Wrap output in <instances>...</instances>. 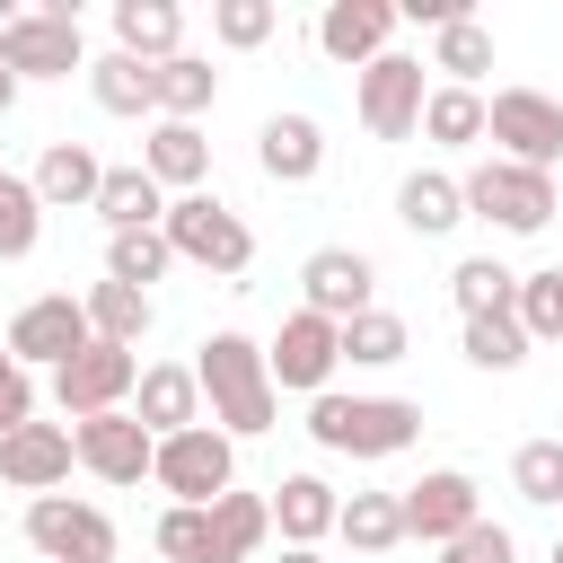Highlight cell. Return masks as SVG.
Returning <instances> with one entry per match:
<instances>
[{
  "label": "cell",
  "instance_id": "cell-38",
  "mask_svg": "<svg viewBox=\"0 0 563 563\" xmlns=\"http://www.w3.org/2000/svg\"><path fill=\"white\" fill-rule=\"evenodd\" d=\"M466 361L475 369H519L528 361V325L501 308V317H466Z\"/></svg>",
  "mask_w": 563,
  "mask_h": 563
},
{
  "label": "cell",
  "instance_id": "cell-22",
  "mask_svg": "<svg viewBox=\"0 0 563 563\" xmlns=\"http://www.w3.org/2000/svg\"><path fill=\"white\" fill-rule=\"evenodd\" d=\"M141 176L167 194H202V176H211V141L194 132V123H150V141H141Z\"/></svg>",
  "mask_w": 563,
  "mask_h": 563
},
{
  "label": "cell",
  "instance_id": "cell-18",
  "mask_svg": "<svg viewBox=\"0 0 563 563\" xmlns=\"http://www.w3.org/2000/svg\"><path fill=\"white\" fill-rule=\"evenodd\" d=\"M70 466H79V457H70V422H18V431L0 440V484H9V493H53Z\"/></svg>",
  "mask_w": 563,
  "mask_h": 563
},
{
  "label": "cell",
  "instance_id": "cell-16",
  "mask_svg": "<svg viewBox=\"0 0 563 563\" xmlns=\"http://www.w3.org/2000/svg\"><path fill=\"white\" fill-rule=\"evenodd\" d=\"M387 35H396V0H325L317 9V53L325 62H378L387 53Z\"/></svg>",
  "mask_w": 563,
  "mask_h": 563
},
{
  "label": "cell",
  "instance_id": "cell-43",
  "mask_svg": "<svg viewBox=\"0 0 563 563\" xmlns=\"http://www.w3.org/2000/svg\"><path fill=\"white\" fill-rule=\"evenodd\" d=\"M18 422H35V378L9 361V343H0V440L18 431Z\"/></svg>",
  "mask_w": 563,
  "mask_h": 563
},
{
  "label": "cell",
  "instance_id": "cell-29",
  "mask_svg": "<svg viewBox=\"0 0 563 563\" xmlns=\"http://www.w3.org/2000/svg\"><path fill=\"white\" fill-rule=\"evenodd\" d=\"M79 308H88V334H97V343H123V352H132V343L150 334V290H132V282H88Z\"/></svg>",
  "mask_w": 563,
  "mask_h": 563
},
{
  "label": "cell",
  "instance_id": "cell-11",
  "mask_svg": "<svg viewBox=\"0 0 563 563\" xmlns=\"http://www.w3.org/2000/svg\"><path fill=\"white\" fill-rule=\"evenodd\" d=\"M396 510H405V537L449 545V537H466V528L484 519V493H475V475H466V466H431L422 484H405V493H396Z\"/></svg>",
  "mask_w": 563,
  "mask_h": 563
},
{
  "label": "cell",
  "instance_id": "cell-27",
  "mask_svg": "<svg viewBox=\"0 0 563 563\" xmlns=\"http://www.w3.org/2000/svg\"><path fill=\"white\" fill-rule=\"evenodd\" d=\"M422 70H440V88H475L484 70H493V26L466 9V18H449L440 26V44H431V62Z\"/></svg>",
  "mask_w": 563,
  "mask_h": 563
},
{
  "label": "cell",
  "instance_id": "cell-37",
  "mask_svg": "<svg viewBox=\"0 0 563 563\" xmlns=\"http://www.w3.org/2000/svg\"><path fill=\"white\" fill-rule=\"evenodd\" d=\"M510 317L528 325V343H563V264L519 273V308H510Z\"/></svg>",
  "mask_w": 563,
  "mask_h": 563
},
{
  "label": "cell",
  "instance_id": "cell-14",
  "mask_svg": "<svg viewBox=\"0 0 563 563\" xmlns=\"http://www.w3.org/2000/svg\"><path fill=\"white\" fill-rule=\"evenodd\" d=\"M70 457H79L97 484H141L150 457H158V440H150L132 413H88V422H70Z\"/></svg>",
  "mask_w": 563,
  "mask_h": 563
},
{
  "label": "cell",
  "instance_id": "cell-28",
  "mask_svg": "<svg viewBox=\"0 0 563 563\" xmlns=\"http://www.w3.org/2000/svg\"><path fill=\"white\" fill-rule=\"evenodd\" d=\"M211 97H220V70H211V62H194V53H176V62H158V70H150V106H158V123H194Z\"/></svg>",
  "mask_w": 563,
  "mask_h": 563
},
{
  "label": "cell",
  "instance_id": "cell-46",
  "mask_svg": "<svg viewBox=\"0 0 563 563\" xmlns=\"http://www.w3.org/2000/svg\"><path fill=\"white\" fill-rule=\"evenodd\" d=\"M545 563H563V537H554V554H545Z\"/></svg>",
  "mask_w": 563,
  "mask_h": 563
},
{
  "label": "cell",
  "instance_id": "cell-33",
  "mask_svg": "<svg viewBox=\"0 0 563 563\" xmlns=\"http://www.w3.org/2000/svg\"><path fill=\"white\" fill-rule=\"evenodd\" d=\"M422 132H431L440 150L484 141V88H431V97H422Z\"/></svg>",
  "mask_w": 563,
  "mask_h": 563
},
{
  "label": "cell",
  "instance_id": "cell-30",
  "mask_svg": "<svg viewBox=\"0 0 563 563\" xmlns=\"http://www.w3.org/2000/svg\"><path fill=\"white\" fill-rule=\"evenodd\" d=\"M334 537H343L352 554H387V545H405V510H396V493H352V501L334 510Z\"/></svg>",
  "mask_w": 563,
  "mask_h": 563
},
{
  "label": "cell",
  "instance_id": "cell-15",
  "mask_svg": "<svg viewBox=\"0 0 563 563\" xmlns=\"http://www.w3.org/2000/svg\"><path fill=\"white\" fill-rule=\"evenodd\" d=\"M422 62L413 53H378L369 70H361V123L378 132V141H405L413 123H422Z\"/></svg>",
  "mask_w": 563,
  "mask_h": 563
},
{
  "label": "cell",
  "instance_id": "cell-19",
  "mask_svg": "<svg viewBox=\"0 0 563 563\" xmlns=\"http://www.w3.org/2000/svg\"><path fill=\"white\" fill-rule=\"evenodd\" d=\"M255 167H264L273 185H317V167H325V132H317V114H264V132H255Z\"/></svg>",
  "mask_w": 563,
  "mask_h": 563
},
{
  "label": "cell",
  "instance_id": "cell-31",
  "mask_svg": "<svg viewBox=\"0 0 563 563\" xmlns=\"http://www.w3.org/2000/svg\"><path fill=\"white\" fill-rule=\"evenodd\" d=\"M449 299H457V317H501V308H519V273L493 255H466L449 273Z\"/></svg>",
  "mask_w": 563,
  "mask_h": 563
},
{
  "label": "cell",
  "instance_id": "cell-26",
  "mask_svg": "<svg viewBox=\"0 0 563 563\" xmlns=\"http://www.w3.org/2000/svg\"><path fill=\"white\" fill-rule=\"evenodd\" d=\"M396 220H405L413 238H449V229L466 220V194H457V176H440V167L405 176V185H396Z\"/></svg>",
  "mask_w": 563,
  "mask_h": 563
},
{
  "label": "cell",
  "instance_id": "cell-12",
  "mask_svg": "<svg viewBox=\"0 0 563 563\" xmlns=\"http://www.w3.org/2000/svg\"><path fill=\"white\" fill-rule=\"evenodd\" d=\"M299 290H308V317L352 325V317L369 308V290H378V264H369L361 246H317V255L299 264Z\"/></svg>",
  "mask_w": 563,
  "mask_h": 563
},
{
  "label": "cell",
  "instance_id": "cell-45",
  "mask_svg": "<svg viewBox=\"0 0 563 563\" xmlns=\"http://www.w3.org/2000/svg\"><path fill=\"white\" fill-rule=\"evenodd\" d=\"M9 106H18V79H9V70H0V114H9Z\"/></svg>",
  "mask_w": 563,
  "mask_h": 563
},
{
  "label": "cell",
  "instance_id": "cell-7",
  "mask_svg": "<svg viewBox=\"0 0 563 563\" xmlns=\"http://www.w3.org/2000/svg\"><path fill=\"white\" fill-rule=\"evenodd\" d=\"M484 132L501 141L510 167L554 176V158H563V106H554L545 88H501V97H484Z\"/></svg>",
  "mask_w": 563,
  "mask_h": 563
},
{
  "label": "cell",
  "instance_id": "cell-2",
  "mask_svg": "<svg viewBox=\"0 0 563 563\" xmlns=\"http://www.w3.org/2000/svg\"><path fill=\"white\" fill-rule=\"evenodd\" d=\"M308 440L334 457H396L422 440V405L413 396H308Z\"/></svg>",
  "mask_w": 563,
  "mask_h": 563
},
{
  "label": "cell",
  "instance_id": "cell-39",
  "mask_svg": "<svg viewBox=\"0 0 563 563\" xmlns=\"http://www.w3.org/2000/svg\"><path fill=\"white\" fill-rule=\"evenodd\" d=\"M510 484H519V501L554 510V501H563V440H528V449L510 457Z\"/></svg>",
  "mask_w": 563,
  "mask_h": 563
},
{
  "label": "cell",
  "instance_id": "cell-3",
  "mask_svg": "<svg viewBox=\"0 0 563 563\" xmlns=\"http://www.w3.org/2000/svg\"><path fill=\"white\" fill-rule=\"evenodd\" d=\"M158 238H167L176 264H202V273H246L255 264V229L220 194H176L167 220H158Z\"/></svg>",
  "mask_w": 563,
  "mask_h": 563
},
{
  "label": "cell",
  "instance_id": "cell-6",
  "mask_svg": "<svg viewBox=\"0 0 563 563\" xmlns=\"http://www.w3.org/2000/svg\"><path fill=\"white\" fill-rule=\"evenodd\" d=\"M150 475L185 501V510H211L229 484H238V440L229 431H211V422H194V431H176V440H158V457H150Z\"/></svg>",
  "mask_w": 563,
  "mask_h": 563
},
{
  "label": "cell",
  "instance_id": "cell-25",
  "mask_svg": "<svg viewBox=\"0 0 563 563\" xmlns=\"http://www.w3.org/2000/svg\"><path fill=\"white\" fill-rule=\"evenodd\" d=\"M88 211L106 220V238H123V229H158V220H167V194H158L141 167H106V185H97Z\"/></svg>",
  "mask_w": 563,
  "mask_h": 563
},
{
  "label": "cell",
  "instance_id": "cell-42",
  "mask_svg": "<svg viewBox=\"0 0 563 563\" xmlns=\"http://www.w3.org/2000/svg\"><path fill=\"white\" fill-rule=\"evenodd\" d=\"M440 563H510V528H501V519H475L466 537L440 545Z\"/></svg>",
  "mask_w": 563,
  "mask_h": 563
},
{
  "label": "cell",
  "instance_id": "cell-35",
  "mask_svg": "<svg viewBox=\"0 0 563 563\" xmlns=\"http://www.w3.org/2000/svg\"><path fill=\"white\" fill-rule=\"evenodd\" d=\"M167 264H176V255H167V238H158V229H123V238H106V282H132V290H150Z\"/></svg>",
  "mask_w": 563,
  "mask_h": 563
},
{
  "label": "cell",
  "instance_id": "cell-32",
  "mask_svg": "<svg viewBox=\"0 0 563 563\" xmlns=\"http://www.w3.org/2000/svg\"><path fill=\"white\" fill-rule=\"evenodd\" d=\"M88 97L106 114H158L150 106V62H132V53H97L88 62Z\"/></svg>",
  "mask_w": 563,
  "mask_h": 563
},
{
  "label": "cell",
  "instance_id": "cell-44",
  "mask_svg": "<svg viewBox=\"0 0 563 563\" xmlns=\"http://www.w3.org/2000/svg\"><path fill=\"white\" fill-rule=\"evenodd\" d=\"M282 563H325V554L317 545H282Z\"/></svg>",
  "mask_w": 563,
  "mask_h": 563
},
{
  "label": "cell",
  "instance_id": "cell-20",
  "mask_svg": "<svg viewBox=\"0 0 563 563\" xmlns=\"http://www.w3.org/2000/svg\"><path fill=\"white\" fill-rule=\"evenodd\" d=\"M26 185H35V202H44V211H88V202H97V185H106V158H97L88 141H53V150L35 158V176H26Z\"/></svg>",
  "mask_w": 563,
  "mask_h": 563
},
{
  "label": "cell",
  "instance_id": "cell-24",
  "mask_svg": "<svg viewBox=\"0 0 563 563\" xmlns=\"http://www.w3.org/2000/svg\"><path fill=\"white\" fill-rule=\"evenodd\" d=\"M273 537V501L264 493H220L211 501V563H255V545Z\"/></svg>",
  "mask_w": 563,
  "mask_h": 563
},
{
  "label": "cell",
  "instance_id": "cell-34",
  "mask_svg": "<svg viewBox=\"0 0 563 563\" xmlns=\"http://www.w3.org/2000/svg\"><path fill=\"white\" fill-rule=\"evenodd\" d=\"M413 352V334H405V317H387V308H361L352 325H343V361H361V369H396Z\"/></svg>",
  "mask_w": 563,
  "mask_h": 563
},
{
  "label": "cell",
  "instance_id": "cell-8",
  "mask_svg": "<svg viewBox=\"0 0 563 563\" xmlns=\"http://www.w3.org/2000/svg\"><path fill=\"white\" fill-rule=\"evenodd\" d=\"M26 545L44 563H114V519L97 501H70V493H35L26 501Z\"/></svg>",
  "mask_w": 563,
  "mask_h": 563
},
{
  "label": "cell",
  "instance_id": "cell-1",
  "mask_svg": "<svg viewBox=\"0 0 563 563\" xmlns=\"http://www.w3.org/2000/svg\"><path fill=\"white\" fill-rule=\"evenodd\" d=\"M194 387H202V405H211V431H229V440H255V431H273V413H282L273 369H264V343H246V334H211L202 361H194Z\"/></svg>",
  "mask_w": 563,
  "mask_h": 563
},
{
  "label": "cell",
  "instance_id": "cell-40",
  "mask_svg": "<svg viewBox=\"0 0 563 563\" xmlns=\"http://www.w3.org/2000/svg\"><path fill=\"white\" fill-rule=\"evenodd\" d=\"M273 26H282V9H273V0H220V9H211V35H220L229 53H255Z\"/></svg>",
  "mask_w": 563,
  "mask_h": 563
},
{
  "label": "cell",
  "instance_id": "cell-4",
  "mask_svg": "<svg viewBox=\"0 0 563 563\" xmlns=\"http://www.w3.org/2000/svg\"><path fill=\"white\" fill-rule=\"evenodd\" d=\"M457 194H466V211H475V220H493V229H510V238H537V229L563 211L554 176L510 167V158H484L475 176H457Z\"/></svg>",
  "mask_w": 563,
  "mask_h": 563
},
{
  "label": "cell",
  "instance_id": "cell-10",
  "mask_svg": "<svg viewBox=\"0 0 563 563\" xmlns=\"http://www.w3.org/2000/svg\"><path fill=\"white\" fill-rule=\"evenodd\" d=\"M132 378H141V361H132L123 343H88V352H70V361L53 369V405H62L70 422L123 413V405H132Z\"/></svg>",
  "mask_w": 563,
  "mask_h": 563
},
{
  "label": "cell",
  "instance_id": "cell-41",
  "mask_svg": "<svg viewBox=\"0 0 563 563\" xmlns=\"http://www.w3.org/2000/svg\"><path fill=\"white\" fill-rule=\"evenodd\" d=\"M158 554H167V563H211V510L167 501V510H158Z\"/></svg>",
  "mask_w": 563,
  "mask_h": 563
},
{
  "label": "cell",
  "instance_id": "cell-36",
  "mask_svg": "<svg viewBox=\"0 0 563 563\" xmlns=\"http://www.w3.org/2000/svg\"><path fill=\"white\" fill-rule=\"evenodd\" d=\"M35 238H44V202H35V185H26V176H0V264L35 255Z\"/></svg>",
  "mask_w": 563,
  "mask_h": 563
},
{
  "label": "cell",
  "instance_id": "cell-13",
  "mask_svg": "<svg viewBox=\"0 0 563 563\" xmlns=\"http://www.w3.org/2000/svg\"><path fill=\"white\" fill-rule=\"evenodd\" d=\"M334 361H343V325H325V317H308V308H299V317L273 334V352H264V369H273V396H282V387H299V396H325Z\"/></svg>",
  "mask_w": 563,
  "mask_h": 563
},
{
  "label": "cell",
  "instance_id": "cell-5",
  "mask_svg": "<svg viewBox=\"0 0 563 563\" xmlns=\"http://www.w3.org/2000/svg\"><path fill=\"white\" fill-rule=\"evenodd\" d=\"M0 70H9V79H70V70H88L79 9H70V0H53V9H18V26L0 35Z\"/></svg>",
  "mask_w": 563,
  "mask_h": 563
},
{
  "label": "cell",
  "instance_id": "cell-9",
  "mask_svg": "<svg viewBox=\"0 0 563 563\" xmlns=\"http://www.w3.org/2000/svg\"><path fill=\"white\" fill-rule=\"evenodd\" d=\"M97 334H88V308L70 299V290H44V299H26L18 317H9V361L18 369H62L70 352H88Z\"/></svg>",
  "mask_w": 563,
  "mask_h": 563
},
{
  "label": "cell",
  "instance_id": "cell-21",
  "mask_svg": "<svg viewBox=\"0 0 563 563\" xmlns=\"http://www.w3.org/2000/svg\"><path fill=\"white\" fill-rule=\"evenodd\" d=\"M114 53H132V62H176L185 53V9L176 0H114Z\"/></svg>",
  "mask_w": 563,
  "mask_h": 563
},
{
  "label": "cell",
  "instance_id": "cell-17",
  "mask_svg": "<svg viewBox=\"0 0 563 563\" xmlns=\"http://www.w3.org/2000/svg\"><path fill=\"white\" fill-rule=\"evenodd\" d=\"M150 440H176V431H194L202 422V387H194V369H176V361H150L141 378H132V405H123Z\"/></svg>",
  "mask_w": 563,
  "mask_h": 563
},
{
  "label": "cell",
  "instance_id": "cell-23",
  "mask_svg": "<svg viewBox=\"0 0 563 563\" xmlns=\"http://www.w3.org/2000/svg\"><path fill=\"white\" fill-rule=\"evenodd\" d=\"M334 484L325 475H282L273 484V528L290 537V545H317V537H334Z\"/></svg>",
  "mask_w": 563,
  "mask_h": 563
}]
</instances>
